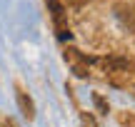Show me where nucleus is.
Listing matches in <instances>:
<instances>
[{
    "label": "nucleus",
    "instance_id": "4",
    "mask_svg": "<svg viewBox=\"0 0 135 127\" xmlns=\"http://www.w3.org/2000/svg\"><path fill=\"white\" fill-rule=\"evenodd\" d=\"M18 105H20V112H23L28 120L35 117V105H33V100H30L23 90H18Z\"/></svg>",
    "mask_w": 135,
    "mask_h": 127
},
{
    "label": "nucleus",
    "instance_id": "1",
    "mask_svg": "<svg viewBox=\"0 0 135 127\" xmlns=\"http://www.w3.org/2000/svg\"><path fill=\"white\" fill-rule=\"evenodd\" d=\"M48 8H50V13H53L55 28H58V38L60 40L70 38V33H68V28H65V8L60 5V0H48Z\"/></svg>",
    "mask_w": 135,
    "mask_h": 127
},
{
    "label": "nucleus",
    "instance_id": "2",
    "mask_svg": "<svg viewBox=\"0 0 135 127\" xmlns=\"http://www.w3.org/2000/svg\"><path fill=\"white\" fill-rule=\"evenodd\" d=\"M68 60L73 62L75 75H80V77H85V75H88V62H90V57H83V55H78V50H68Z\"/></svg>",
    "mask_w": 135,
    "mask_h": 127
},
{
    "label": "nucleus",
    "instance_id": "5",
    "mask_svg": "<svg viewBox=\"0 0 135 127\" xmlns=\"http://www.w3.org/2000/svg\"><path fill=\"white\" fill-rule=\"evenodd\" d=\"M100 62L105 65L108 70H125L128 65H130L125 57H118V55H113V57H105V60H100Z\"/></svg>",
    "mask_w": 135,
    "mask_h": 127
},
{
    "label": "nucleus",
    "instance_id": "3",
    "mask_svg": "<svg viewBox=\"0 0 135 127\" xmlns=\"http://www.w3.org/2000/svg\"><path fill=\"white\" fill-rule=\"evenodd\" d=\"M118 20H120L128 30H135V8L133 5H120V8H118Z\"/></svg>",
    "mask_w": 135,
    "mask_h": 127
},
{
    "label": "nucleus",
    "instance_id": "8",
    "mask_svg": "<svg viewBox=\"0 0 135 127\" xmlns=\"http://www.w3.org/2000/svg\"><path fill=\"white\" fill-rule=\"evenodd\" d=\"M83 3H88V0H68V5H83Z\"/></svg>",
    "mask_w": 135,
    "mask_h": 127
},
{
    "label": "nucleus",
    "instance_id": "6",
    "mask_svg": "<svg viewBox=\"0 0 135 127\" xmlns=\"http://www.w3.org/2000/svg\"><path fill=\"white\" fill-rule=\"evenodd\" d=\"M93 102H95V107L100 110L103 115L110 112V107H108V102H105V97H103V95H93Z\"/></svg>",
    "mask_w": 135,
    "mask_h": 127
},
{
    "label": "nucleus",
    "instance_id": "7",
    "mask_svg": "<svg viewBox=\"0 0 135 127\" xmlns=\"http://www.w3.org/2000/svg\"><path fill=\"white\" fill-rule=\"evenodd\" d=\"M80 120H83V127H98L95 117H93L90 112H83V115H80Z\"/></svg>",
    "mask_w": 135,
    "mask_h": 127
}]
</instances>
